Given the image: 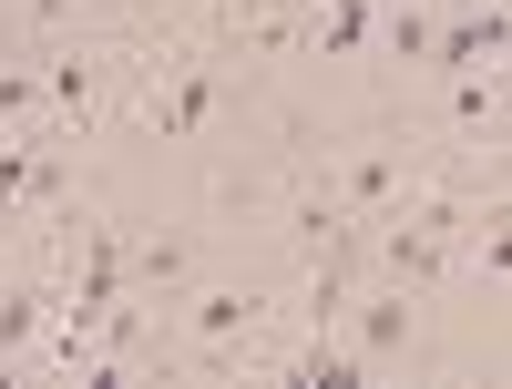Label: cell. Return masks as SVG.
Returning <instances> with one entry per match:
<instances>
[{"instance_id": "obj_3", "label": "cell", "mask_w": 512, "mask_h": 389, "mask_svg": "<svg viewBox=\"0 0 512 389\" xmlns=\"http://www.w3.org/2000/svg\"><path fill=\"white\" fill-rule=\"evenodd\" d=\"M410 328H420V287H379L369 308H349V359L379 369L390 349H410Z\"/></svg>"}, {"instance_id": "obj_11", "label": "cell", "mask_w": 512, "mask_h": 389, "mask_svg": "<svg viewBox=\"0 0 512 389\" xmlns=\"http://www.w3.org/2000/svg\"><path fill=\"white\" fill-rule=\"evenodd\" d=\"M21 11H31L41 31H52V21H72V11H82V0H21Z\"/></svg>"}, {"instance_id": "obj_6", "label": "cell", "mask_w": 512, "mask_h": 389, "mask_svg": "<svg viewBox=\"0 0 512 389\" xmlns=\"http://www.w3.org/2000/svg\"><path fill=\"white\" fill-rule=\"evenodd\" d=\"M93 93H103V52H52L41 62V103L52 113H82Z\"/></svg>"}, {"instance_id": "obj_9", "label": "cell", "mask_w": 512, "mask_h": 389, "mask_svg": "<svg viewBox=\"0 0 512 389\" xmlns=\"http://www.w3.org/2000/svg\"><path fill=\"white\" fill-rule=\"evenodd\" d=\"M502 113V82L472 62V72H451V123H461V134H482V123Z\"/></svg>"}, {"instance_id": "obj_8", "label": "cell", "mask_w": 512, "mask_h": 389, "mask_svg": "<svg viewBox=\"0 0 512 389\" xmlns=\"http://www.w3.org/2000/svg\"><path fill=\"white\" fill-rule=\"evenodd\" d=\"M185 277V236H154V246H123V287H175Z\"/></svg>"}, {"instance_id": "obj_7", "label": "cell", "mask_w": 512, "mask_h": 389, "mask_svg": "<svg viewBox=\"0 0 512 389\" xmlns=\"http://www.w3.org/2000/svg\"><path fill=\"white\" fill-rule=\"evenodd\" d=\"M185 328H195V349H226V338H246V328H256V297L216 287V297H195V308H185Z\"/></svg>"}, {"instance_id": "obj_2", "label": "cell", "mask_w": 512, "mask_h": 389, "mask_svg": "<svg viewBox=\"0 0 512 389\" xmlns=\"http://www.w3.org/2000/svg\"><path fill=\"white\" fill-rule=\"evenodd\" d=\"M216 103H226V52H195V62H185L175 82H164L154 103H144V123H154L164 144H175V134H195V123L216 113Z\"/></svg>"}, {"instance_id": "obj_10", "label": "cell", "mask_w": 512, "mask_h": 389, "mask_svg": "<svg viewBox=\"0 0 512 389\" xmlns=\"http://www.w3.org/2000/svg\"><path fill=\"white\" fill-rule=\"evenodd\" d=\"M369 31L390 41V62H420V52H431V11H410V0H400L390 21H369Z\"/></svg>"}, {"instance_id": "obj_4", "label": "cell", "mask_w": 512, "mask_h": 389, "mask_svg": "<svg viewBox=\"0 0 512 389\" xmlns=\"http://www.w3.org/2000/svg\"><path fill=\"white\" fill-rule=\"evenodd\" d=\"M400 195H410V164H400V144L349 154V164H338V185H328V205H349V215H379V205H400Z\"/></svg>"}, {"instance_id": "obj_5", "label": "cell", "mask_w": 512, "mask_h": 389, "mask_svg": "<svg viewBox=\"0 0 512 389\" xmlns=\"http://www.w3.org/2000/svg\"><path fill=\"white\" fill-rule=\"evenodd\" d=\"M52 318H62V297L41 287V277H21V287H0V359H11V349H31V338L52 328Z\"/></svg>"}, {"instance_id": "obj_12", "label": "cell", "mask_w": 512, "mask_h": 389, "mask_svg": "<svg viewBox=\"0 0 512 389\" xmlns=\"http://www.w3.org/2000/svg\"><path fill=\"white\" fill-rule=\"evenodd\" d=\"M195 11H236V0H195Z\"/></svg>"}, {"instance_id": "obj_1", "label": "cell", "mask_w": 512, "mask_h": 389, "mask_svg": "<svg viewBox=\"0 0 512 389\" xmlns=\"http://www.w3.org/2000/svg\"><path fill=\"white\" fill-rule=\"evenodd\" d=\"M369 226H379V277H390V287H431L441 277L451 226H431V215H410V205H379Z\"/></svg>"}]
</instances>
